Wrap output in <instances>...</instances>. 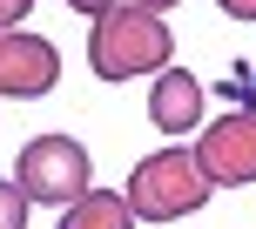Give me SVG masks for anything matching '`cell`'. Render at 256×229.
Wrapping results in <instances>:
<instances>
[{"mask_svg": "<svg viewBox=\"0 0 256 229\" xmlns=\"http://www.w3.org/2000/svg\"><path fill=\"white\" fill-rule=\"evenodd\" d=\"M209 196H216V182L202 176L196 148H155V155H142V162L128 168L122 202H128L135 222H182V216H196Z\"/></svg>", "mask_w": 256, "mask_h": 229, "instance_id": "2", "label": "cell"}, {"mask_svg": "<svg viewBox=\"0 0 256 229\" xmlns=\"http://www.w3.org/2000/svg\"><path fill=\"white\" fill-rule=\"evenodd\" d=\"M68 7H74V14H88V20H102V14L115 7V0H68Z\"/></svg>", "mask_w": 256, "mask_h": 229, "instance_id": "11", "label": "cell"}, {"mask_svg": "<svg viewBox=\"0 0 256 229\" xmlns=\"http://www.w3.org/2000/svg\"><path fill=\"white\" fill-rule=\"evenodd\" d=\"M54 229H135V216H128V202L115 189H88L74 209H61Z\"/></svg>", "mask_w": 256, "mask_h": 229, "instance_id": "7", "label": "cell"}, {"mask_svg": "<svg viewBox=\"0 0 256 229\" xmlns=\"http://www.w3.org/2000/svg\"><path fill=\"white\" fill-rule=\"evenodd\" d=\"M135 7H148V14H168V7H176V0H135Z\"/></svg>", "mask_w": 256, "mask_h": 229, "instance_id": "12", "label": "cell"}, {"mask_svg": "<svg viewBox=\"0 0 256 229\" xmlns=\"http://www.w3.org/2000/svg\"><path fill=\"white\" fill-rule=\"evenodd\" d=\"M148 122L162 135H196L202 128V81L182 74V68H162L148 88Z\"/></svg>", "mask_w": 256, "mask_h": 229, "instance_id": "6", "label": "cell"}, {"mask_svg": "<svg viewBox=\"0 0 256 229\" xmlns=\"http://www.w3.org/2000/svg\"><path fill=\"white\" fill-rule=\"evenodd\" d=\"M88 68H94V81L162 74V68H176V34H168L162 14L135 7V0H115V7L88 27Z\"/></svg>", "mask_w": 256, "mask_h": 229, "instance_id": "1", "label": "cell"}, {"mask_svg": "<svg viewBox=\"0 0 256 229\" xmlns=\"http://www.w3.org/2000/svg\"><path fill=\"white\" fill-rule=\"evenodd\" d=\"M14 182H20L27 202H48V209H74L94 182V162L74 135H34L14 162Z\"/></svg>", "mask_w": 256, "mask_h": 229, "instance_id": "3", "label": "cell"}, {"mask_svg": "<svg viewBox=\"0 0 256 229\" xmlns=\"http://www.w3.org/2000/svg\"><path fill=\"white\" fill-rule=\"evenodd\" d=\"M54 81H61V48L40 34H20V27H7L0 34V94H14V102H34V94H48Z\"/></svg>", "mask_w": 256, "mask_h": 229, "instance_id": "5", "label": "cell"}, {"mask_svg": "<svg viewBox=\"0 0 256 229\" xmlns=\"http://www.w3.org/2000/svg\"><path fill=\"white\" fill-rule=\"evenodd\" d=\"M196 162L216 189H250L256 182V108H236L196 135Z\"/></svg>", "mask_w": 256, "mask_h": 229, "instance_id": "4", "label": "cell"}, {"mask_svg": "<svg viewBox=\"0 0 256 229\" xmlns=\"http://www.w3.org/2000/svg\"><path fill=\"white\" fill-rule=\"evenodd\" d=\"M27 7H34V0H0V34H7L14 20H27Z\"/></svg>", "mask_w": 256, "mask_h": 229, "instance_id": "9", "label": "cell"}, {"mask_svg": "<svg viewBox=\"0 0 256 229\" xmlns=\"http://www.w3.org/2000/svg\"><path fill=\"white\" fill-rule=\"evenodd\" d=\"M0 229H27V196L14 176H0Z\"/></svg>", "mask_w": 256, "mask_h": 229, "instance_id": "8", "label": "cell"}, {"mask_svg": "<svg viewBox=\"0 0 256 229\" xmlns=\"http://www.w3.org/2000/svg\"><path fill=\"white\" fill-rule=\"evenodd\" d=\"M222 14H230V20H256V0H216Z\"/></svg>", "mask_w": 256, "mask_h": 229, "instance_id": "10", "label": "cell"}]
</instances>
